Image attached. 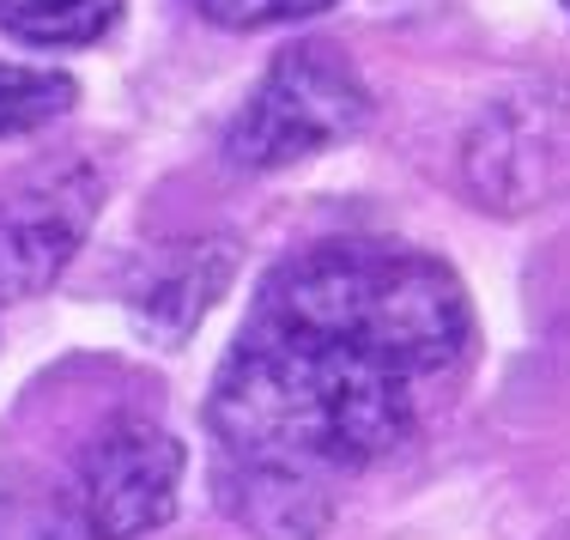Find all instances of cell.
Masks as SVG:
<instances>
[{
    "label": "cell",
    "instance_id": "obj_1",
    "mask_svg": "<svg viewBox=\"0 0 570 540\" xmlns=\"http://www.w3.org/2000/svg\"><path fill=\"white\" fill-rule=\"evenodd\" d=\"M473 304L450 262L406 243H309L267 267L213 371L219 504L262 540H322L341 485L455 395Z\"/></svg>",
    "mask_w": 570,
    "mask_h": 540
},
{
    "label": "cell",
    "instance_id": "obj_2",
    "mask_svg": "<svg viewBox=\"0 0 570 540\" xmlns=\"http://www.w3.org/2000/svg\"><path fill=\"white\" fill-rule=\"evenodd\" d=\"M188 450L170 425L121 413L91 431L67 455L61 480L49 485L43 534L49 540H140L176 517Z\"/></svg>",
    "mask_w": 570,
    "mask_h": 540
},
{
    "label": "cell",
    "instance_id": "obj_10",
    "mask_svg": "<svg viewBox=\"0 0 570 540\" xmlns=\"http://www.w3.org/2000/svg\"><path fill=\"white\" fill-rule=\"evenodd\" d=\"M564 7H570V0H564Z\"/></svg>",
    "mask_w": 570,
    "mask_h": 540
},
{
    "label": "cell",
    "instance_id": "obj_9",
    "mask_svg": "<svg viewBox=\"0 0 570 540\" xmlns=\"http://www.w3.org/2000/svg\"><path fill=\"white\" fill-rule=\"evenodd\" d=\"M200 19L225 24V31H274V24H297L328 12L334 0H188Z\"/></svg>",
    "mask_w": 570,
    "mask_h": 540
},
{
    "label": "cell",
    "instance_id": "obj_4",
    "mask_svg": "<svg viewBox=\"0 0 570 540\" xmlns=\"http://www.w3.org/2000/svg\"><path fill=\"white\" fill-rule=\"evenodd\" d=\"M461 177L492 213H534L570 195V86L540 79L485 104L461 146Z\"/></svg>",
    "mask_w": 570,
    "mask_h": 540
},
{
    "label": "cell",
    "instance_id": "obj_7",
    "mask_svg": "<svg viewBox=\"0 0 570 540\" xmlns=\"http://www.w3.org/2000/svg\"><path fill=\"white\" fill-rule=\"evenodd\" d=\"M128 0H0V31L24 49H86L116 31Z\"/></svg>",
    "mask_w": 570,
    "mask_h": 540
},
{
    "label": "cell",
    "instance_id": "obj_3",
    "mask_svg": "<svg viewBox=\"0 0 570 540\" xmlns=\"http://www.w3.org/2000/svg\"><path fill=\"white\" fill-rule=\"evenodd\" d=\"M371 128V86L334 43H292L267 61L262 86L237 110L225 134L230 170H285L297 158H316L346 146Z\"/></svg>",
    "mask_w": 570,
    "mask_h": 540
},
{
    "label": "cell",
    "instance_id": "obj_5",
    "mask_svg": "<svg viewBox=\"0 0 570 540\" xmlns=\"http://www.w3.org/2000/svg\"><path fill=\"white\" fill-rule=\"evenodd\" d=\"M104 177L91 165H56L0 188V298H37L61 279L91 237Z\"/></svg>",
    "mask_w": 570,
    "mask_h": 540
},
{
    "label": "cell",
    "instance_id": "obj_8",
    "mask_svg": "<svg viewBox=\"0 0 570 540\" xmlns=\"http://www.w3.org/2000/svg\"><path fill=\"white\" fill-rule=\"evenodd\" d=\"M79 86L56 67H24V61H0V140L37 134L49 121H61L73 110Z\"/></svg>",
    "mask_w": 570,
    "mask_h": 540
},
{
    "label": "cell",
    "instance_id": "obj_6",
    "mask_svg": "<svg viewBox=\"0 0 570 540\" xmlns=\"http://www.w3.org/2000/svg\"><path fill=\"white\" fill-rule=\"evenodd\" d=\"M237 274V249L225 237L207 243H176L170 255H158L146 267V279L134 286V322H140L153 341L183 346L200 328V316L213 310V298L230 286Z\"/></svg>",
    "mask_w": 570,
    "mask_h": 540
}]
</instances>
